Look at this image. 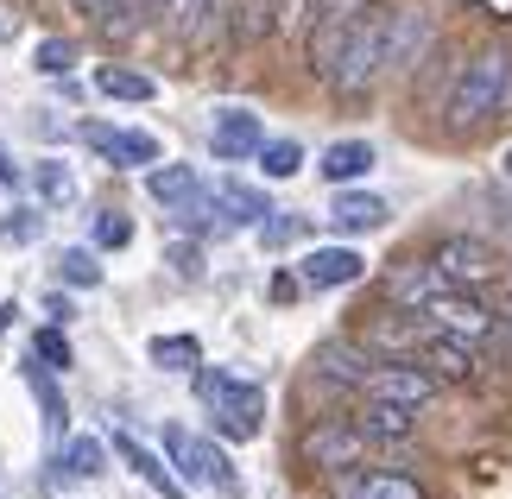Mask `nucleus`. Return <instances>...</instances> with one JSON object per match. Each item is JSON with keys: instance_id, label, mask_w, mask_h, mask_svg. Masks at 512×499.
<instances>
[{"instance_id": "f257e3e1", "label": "nucleus", "mask_w": 512, "mask_h": 499, "mask_svg": "<svg viewBox=\"0 0 512 499\" xmlns=\"http://www.w3.org/2000/svg\"><path fill=\"white\" fill-rule=\"evenodd\" d=\"M506 102H512V51L506 45H481V51L462 57L456 83H449V95H443V121L462 133V127L494 121Z\"/></svg>"}, {"instance_id": "f03ea898", "label": "nucleus", "mask_w": 512, "mask_h": 499, "mask_svg": "<svg viewBox=\"0 0 512 499\" xmlns=\"http://www.w3.org/2000/svg\"><path fill=\"white\" fill-rule=\"evenodd\" d=\"M196 398H203V411L215 417V436H228V443H253L266 424V386L260 379H241V373H222V367H196Z\"/></svg>"}, {"instance_id": "7ed1b4c3", "label": "nucleus", "mask_w": 512, "mask_h": 499, "mask_svg": "<svg viewBox=\"0 0 512 499\" xmlns=\"http://www.w3.org/2000/svg\"><path fill=\"white\" fill-rule=\"evenodd\" d=\"M165 462H171V474L184 487H203L215 499H241L247 493L234 462H228V449L209 443V436H196V430H184V424H165Z\"/></svg>"}, {"instance_id": "20e7f679", "label": "nucleus", "mask_w": 512, "mask_h": 499, "mask_svg": "<svg viewBox=\"0 0 512 499\" xmlns=\"http://www.w3.org/2000/svg\"><path fill=\"white\" fill-rule=\"evenodd\" d=\"M380 13L386 7H367L348 19V32H342V51H336V64H329V76L323 83L336 89V95H348V102H361V95L380 83Z\"/></svg>"}, {"instance_id": "39448f33", "label": "nucleus", "mask_w": 512, "mask_h": 499, "mask_svg": "<svg viewBox=\"0 0 512 499\" xmlns=\"http://www.w3.org/2000/svg\"><path fill=\"white\" fill-rule=\"evenodd\" d=\"M430 45H437V19L424 7H386L380 13V76H411Z\"/></svg>"}, {"instance_id": "423d86ee", "label": "nucleus", "mask_w": 512, "mask_h": 499, "mask_svg": "<svg viewBox=\"0 0 512 499\" xmlns=\"http://www.w3.org/2000/svg\"><path fill=\"white\" fill-rule=\"evenodd\" d=\"M418 316H424L430 329H443V335H462V342H487V335L500 329V316L487 310V304H481V297L468 291V285H443V291L430 297V304H424Z\"/></svg>"}, {"instance_id": "0eeeda50", "label": "nucleus", "mask_w": 512, "mask_h": 499, "mask_svg": "<svg viewBox=\"0 0 512 499\" xmlns=\"http://www.w3.org/2000/svg\"><path fill=\"white\" fill-rule=\"evenodd\" d=\"M354 392H361V398H380V405L424 411L430 398H437V379H430L418 361H399V354H392V361H373V367H367V379H361Z\"/></svg>"}, {"instance_id": "6e6552de", "label": "nucleus", "mask_w": 512, "mask_h": 499, "mask_svg": "<svg viewBox=\"0 0 512 499\" xmlns=\"http://www.w3.org/2000/svg\"><path fill=\"white\" fill-rule=\"evenodd\" d=\"M76 139L102 158V165L114 171H146V165H159V139H152L146 127H108V121H83L76 127Z\"/></svg>"}, {"instance_id": "1a4fd4ad", "label": "nucleus", "mask_w": 512, "mask_h": 499, "mask_svg": "<svg viewBox=\"0 0 512 499\" xmlns=\"http://www.w3.org/2000/svg\"><path fill=\"white\" fill-rule=\"evenodd\" d=\"M430 266H437L449 285H468V291H475V285L494 278L500 259H494V247H487L481 234H443V241L430 247Z\"/></svg>"}, {"instance_id": "9d476101", "label": "nucleus", "mask_w": 512, "mask_h": 499, "mask_svg": "<svg viewBox=\"0 0 512 499\" xmlns=\"http://www.w3.org/2000/svg\"><path fill=\"white\" fill-rule=\"evenodd\" d=\"M361 455H367V436H361L354 417H323V424L304 436V462L323 468V474H342V468L361 462Z\"/></svg>"}, {"instance_id": "9b49d317", "label": "nucleus", "mask_w": 512, "mask_h": 499, "mask_svg": "<svg viewBox=\"0 0 512 499\" xmlns=\"http://www.w3.org/2000/svg\"><path fill=\"white\" fill-rule=\"evenodd\" d=\"M260 139H266V127H260V114H253V108H215L209 152L222 158V165H247V158L260 152Z\"/></svg>"}, {"instance_id": "f8f14e48", "label": "nucleus", "mask_w": 512, "mask_h": 499, "mask_svg": "<svg viewBox=\"0 0 512 499\" xmlns=\"http://www.w3.org/2000/svg\"><path fill=\"white\" fill-rule=\"evenodd\" d=\"M336 499H430L418 474H399V468H342Z\"/></svg>"}, {"instance_id": "ddd939ff", "label": "nucleus", "mask_w": 512, "mask_h": 499, "mask_svg": "<svg viewBox=\"0 0 512 499\" xmlns=\"http://www.w3.org/2000/svg\"><path fill=\"white\" fill-rule=\"evenodd\" d=\"M203 190H209V209L222 215V228H260L266 215H272L266 190L241 184V177H215V184H203Z\"/></svg>"}, {"instance_id": "4468645a", "label": "nucleus", "mask_w": 512, "mask_h": 499, "mask_svg": "<svg viewBox=\"0 0 512 499\" xmlns=\"http://www.w3.org/2000/svg\"><path fill=\"white\" fill-rule=\"evenodd\" d=\"M361 272H367V259L354 253V247H317V253H304L298 285H310V291H342V285H354Z\"/></svg>"}, {"instance_id": "2eb2a0df", "label": "nucleus", "mask_w": 512, "mask_h": 499, "mask_svg": "<svg viewBox=\"0 0 512 499\" xmlns=\"http://www.w3.org/2000/svg\"><path fill=\"white\" fill-rule=\"evenodd\" d=\"M114 455H121V462H127L133 474H140V481H146L152 493H159V499H190V493H184V481L171 474V462H165V455H152V449H146L133 430H114Z\"/></svg>"}, {"instance_id": "dca6fc26", "label": "nucleus", "mask_w": 512, "mask_h": 499, "mask_svg": "<svg viewBox=\"0 0 512 499\" xmlns=\"http://www.w3.org/2000/svg\"><path fill=\"white\" fill-rule=\"evenodd\" d=\"M418 361L430 367V379H475V342H462V335H443V329H424L418 342Z\"/></svg>"}, {"instance_id": "f3484780", "label": "nucleus", "mask_w": 512, "mask_h": 499, "mask_svg": "<svg viewBox=\"0 0 512 499\" xmlns=\"http://www.w3.org/2000/svg\"><path fill=\"white\" fill-rule=\"evenodd\" d=\"M228 7L234 0H159V19H171L190 45H209V38L228 26Z\"/></svg>"}, {"instance_id": "a211bd4d", "label": "nucleus", "mask_w": 512, "mask_h": 499, "mask_svg": "<svg viewBox=\"0 0 512 499\" xmlns=\"http://www.w3.org/2000/svg\"><path fill=\"white\" fill-rule=\"evenodd\" d=\"M449 285V278L437 272V266H430V259H405V266H392V278H386V297H392V304H399V310H411V316H418L424 304H430V297H437Z\"/></svg>"}, {"instance_id": "6ab92c4d", "label": "nucleus", "mask_w": 512, "mask_h": 499, "mask_svg": "<svg viewBox=\"0 0 512 499\" xmlns=\"http://www.w3.org/2000/svg\"><path fill=\"white\" fill-rule=\"evenodd\" d=\"M51 474H57L64 487H76V481H102V474H108V443H102V436H70V443L57 449Z\"/></svg>"}, {"instance_id": "aec40b11", "label": "nucleus", "mask_w": 512, "mask_h": 499, "mask_svg": "<svg viewBox=\"0 0 512 499\" xmlns=\"http://www.w3.org/2000/svg\"><path fill=\"white\" fill-rule=\"evenodd\" d=\"M386 203L373 190H336V203H329V228L336 234H373V228H386Z\"/></svg>"}, {"instance_id": "412c9836", "label": "nucleus", "mask_w": 512, "mask_h": 499, "mask_svg": "<svg viewBox=\"0 0 512 499\" xmlns=\"http://www.w3.org/2000/svg\"><path fill=\"white\" fill-rule=\"evenodd\" d=\"M203 190V177H196V165H146V196L165 209H184L190 196Z\"/></svg>"}, {"instance_id": "4be33fe9", "label": "nucleus", "mask_w": 512, "mask_h": 499, "mask_svg": "<svg viewBox=\"0 0 512 499\" xmlns=\"http://www.w3.org/2000/svg\"><path fill=\"white\" fill-rule=\"evenodd\" d=\"M361 424L367 443H405L411 430H418V411H405V405H380V398H367V411L354 417Z\"/></svg>"}, {"instance_id": "5701e85b", "label": "nucleus", "mask_w": 512, "mask_h": 499, "mask_svg": "<svg viewBox=\"0 0 512 499\" xmlns=\"http://www.w3.org/2000/svg\"><path fill=\"white\" fill-rule=\"evenodd\" d=\"M317 171L342 190V184H354V177H367V171H373V146H367V139H336V146L317 158Z\"/></svg>"}, {"instance_id": "b1692460", "label": "nucleus", "mask_w": 512, "mask_h": 499, "mask_svg": "<svg viewBox=\"0 0 512 499\" xmlns=\"http://www.w3.org/2000/svg\"><path fill=\"white\" fill-rule=\"evenodd\" d=\"M26 177H32V190H38V209H70L76 203V171L64 165V158H38Z\"/></svg>"}, {"instance_id": "393cba45", "label": "nucleus", "mask_w": 512, "mask_h": 499, "mask_svg": "<svg viewBox=\"0 0 512 499\" xmlns=\"http://www.w3.org/2000/svg\"><path fill=\"white\" fill-rule=\"evenodd\" d=\"M367 367H373V354H361L354 342H323L317 348V373L329 379V386H361Z\"/></svg>"}, {"instance_id": "a878e982", "label": "nucleus", "mask_w": 512, "mask_h": 499, "mask_svg": "<svg viewBox=\"0 0 512 499\" xmlns=\"http://www.w3.org/2000/svg\"><path fill=\"white\" fill-rule=\"evenodd\" d=\"M26 386L38 398V411H45V430L64 443V430H70V405H64V392H57V373H45L38 361H26Z\"/></svg>"}, {"instance_id": "bb28decb", "label": "nucleus", "mask_w": 512, "mask_h": 499, "mask_svg": "<svg viewBox=\"0 0 512 499\" xmlns=\"http://www.w3.org/2000/svg\"><path fill=\"white\" fill-rule=\"evenodd\" d=\"M95 89H102L108 102H152V95H159V83H152L146 70H127V64H102L95 70Z\"/></svg>"}, {"instance_id": "cd10ccee", "label": "nucleus", "mask_w": 512, "mask_h": 499, "mask_svg": "<svg viewBox=\"0 0 512 499\" xmlns=\"http://www.w3.org/2000/svg\"><path fill=\"white\" fill-rule=\"evenodd\" d=\"M152 367H165V373H196L203 367V342L196 335H152Z\"/></svg>"}, {"instance_id": "c85d7f7f", "label": "nucleus", "mask_w": 512, "mask_h": 499, "mask_svg": "<svg viewBox=\"0 0 512 499\" xmlns=\"http://www.w3.org/2000/svg\"><path fill=\"white\" fill-rule=\"evenodd\" d=\"M57 278L76 285V291H95L102 285V259H95V247H64L57 253Z\"/></svg>"}, {"instance_id": "c756f323", "label": "nucleus", "mask_w": 512, "mask_h": 499, "mask_svg": "<svg viewBox=\"0 0 512 499\" xmlns=\"http://www.w3.org/2000/svg\"><path fill=\"white\" fill-rule=\"evenodd\" d=\"M32 361L45 367V373H70V361H76V354H70V335H64V323H51V329H38V335H32Z\"/></svg>"}, {"instance_id": "7c9ffc66", "label": "nucleus", "mask_w": 512, "mask_h": 499, "mask_svg": "<svg viewBox=\"0 0 512 499\" xmlns=\"http://www.w3.org/2000/svg\"><path fill=\"white\" fill-rule=\"evenodd\" d=\"M228 26L241 45H253V38H266L272 32V0H234L228 7Z\"/></svg>"}, {"instance_id": "2f4dec72", "label": "nucleus", "mask_w": 512, "mask_h": 499, "mask_svg": "<svg viewBox=\"0 0 512 499\" xmlns=\"http://www.w3.org/2000/svg\"><path fill=\"white\" fill-rule=\"evenodd\" d=\"M76 57H83V51H76V38H38V45H32V70L38 76H70Z\"/></svg>"}, {"instance_id": "473e14b6", "label": "nucleus", "mask_w": 512, "mask_h": 499, "mask_svg": "<svg viewBox=\"0 0 512 499\" xmlns=\"http://www.w3.org/2000/svg\"><path fill=\"white\" fill-rule=\"evenodd\" d=\"M253 158H260L266 177H298L304 171V146H298V139H260V152H253Z\"/></svg>"}, {"instance_id": "72a5a7b5", "label": "nucleus", "mask_w": 512, "mask_h": 499, "mask_svg": "<svg viewBox=\"0 0 512 499\" xmlns=\"http://www.w3.org/2000/svg\"><path fill=\"white\" fill-rule=\"evenodd\" d=\"M38 234H45V209L19 203V209H7V215H0V241H7V247H32Z\"/></svg>"}, {"instance_id": "f704fd0d", "label": "nucleus", "mask_w": 512, "mask_h": 499, "mask_svg": "<svg viewBox=\"0 0 512 499\" xmlns=\"http://www.w3.org/2000/svg\"><path fill=\"white\" fill-rule=\"evenodd\" d=\"M152 13H159V0H108V7L95 13V19H102L114 38H127V32L140 26V19H152Z\"/></svg>"}, {"instance_id": "c9c22d12", "label": "nucleus", "mask_w": 512, "mask_h": 499, "mask_svg": "<svg viewBox=\"0 0 512 499\" xmlns=\"http://www.w3.org/2000/svg\"><path fill=\"white\" fill-rule=\"evenodd\" d=\"M133 241V215L127 209H95V247L102 253H121Z\"/></svg>"}, {"instance_id": "e433bc0d", "label": "nucleus", "mask_w": 512, "mask_h": 499, "mask_svg": "<svg viewBox=\"0 0 512 499\" xmlns=\"http://www.w3.org/2000/svg\"><path fill=\"white\" fill-rule=\"evenodd\" d=\"M317 0H272V32H310Z\"/></svg>"}, {"instance_id": "4c0bfd02", "label": "nucleus", "mask_w": 512, "mask_h": 499, "mask_svg": "<svg viewBox=\"0 0 512 499\" xmlns=\"http://www.w3.org/2000/svg\"><path fill=\"white\" fill-rule=\"evenodd\" d=\"M165 266L177 278H203V247H196V241H171L165 247Z\"/></svg>"}, {"instance_id": "58836bf2", "label": "nucleus", "mask_w": 512, "mask_h": 499, "mask_svg": "<svg viewBox=\"0 0 512 499\" xmlns=\"http://www.w3.org/2000/svg\"><path fill=\"white\" fill-rule=\"evenodd\" d=\"M298 228H304L298 215H279V209H272L266 222H260V241H266V247H285V241H298Z\"/></svg>"}, {"instance_id": "ea45409f", "label": "nucleus", "mask_w": 512, "mask_h": 499, "mask_svg": "<svg viewBox=\"0 0 512 499\" xmlns=\"http://www.w3.org/2000/svg\"><path fill=\"white\" fill-rule=\"evenodd\" d=\"M45 316H51V323H70L76 310H70V297H64V291H51V297H45Z\"/></svg>"}, {"instance_id": "a19ab883", "label": "nucleus", "mask_w": 512, "mask_h": 499, "mask_svg": "<svg viewBox=\"0 0 512 499\" xmlns=\"http://www.w3.org/2000/svg\"><path fill=\"white\" fill-rule=\"evenodd\" d=\"M0 190H19V165H13L7 146H0Z\"/></svg>"}, {"instance_id": "79ce46f5", "label": "nucleus", "mask_w": 512, "mask_h": 499, "mask_svg": "<svg viewBox=\"0 0 512 499\" xmlns=\"http://www.w3.org/2000/svg\"><path fill=\"white\" fill-rule=\"evenodd\" d=\"M272 297H279V304H291V297H298V278L279 272V278H272Z\"/></svg>"}, {"instance_id": "37998d69", "label": "nucleus", "mask_w": 512, "mask_h": 499, "mask_svg": "<svg viewBox=\"0 0 512 499\" xmlns=\"http://www.w3.org/2000/svg\"><path fill=\"white\" fill-rule=\"evenodd\" d=\"M13 316H19V304H0V335L13 329Z\"/></svg>"}, {"instance_id": "c03bdc74", "label": "nucleus", "mask_w": 512, "mask_h": 499, "mask_svg": "<svg viewBox=\"0 0 512 499\" xmlns=\"http://www.w3.org/2000/svg\"><path fill=\"white\" fill-rule=\"evenodd\" d=\"M500 184H506V190H512V152H506V158H500Z\"/></svg>"}, {"instance_id": "a18cd8bd", "label": "nucleus", "mask_w": 512, "mask_h": 499, "mask_svg": "<svg viewBox=\"0 0 512 499\" xmlns=\"http://www.w3.org/2000/svg\"><path fill=\"white\" fill-rule=\"evenodd\" d=\"M506 329H512V310H506Z\"/></svg>"}, {"instance_id": "49530a36", "label": "nucleus", "mask_w": 512, "mask_h": 499, "mask_svg": "<svg viewBox=\"0 0 512 499\" xmlns=\"http://www.w3.org/2000/svg\"><path fill=\"white\" fill-rule=\"evenodd\" d=\"M506 272H512V266H506Z\"/></svg>"}]
</instances>
